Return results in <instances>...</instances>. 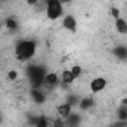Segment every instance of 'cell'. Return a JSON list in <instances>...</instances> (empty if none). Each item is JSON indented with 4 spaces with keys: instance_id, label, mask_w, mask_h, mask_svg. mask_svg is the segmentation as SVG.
Masks as SVG:
<instances>
[{
    "instance_id": "44dd1931",
    "label": "cell",
    "mask_w": 127,
    "mask_h": 127,
    "mask_svg": "<svg viewBox=\"0 0 127 127\" xmlns=\"http://www.w3.org/2000/svg\"><path fill=\"white\" fill-rule=\"evenodd\" d=\"M59 1H61V3H62V4H64V3H69L71 0H59Z\"/></svg>"
},
{
    "instance_id": "8fae6325",
    "label": "cell",
    "mask_w": 127,
    "mask_h": 127,
    "mask_svg": "<svg viewBox=\"0 0 127 127\" xmlns=\"http://www.w3.org/2000/svg\"><path fill=\"white\" fill-rule=\"evenodd\" d=\"M112 53H114V56H117L118 59H127V47L126 46H118V47H115L114 50H112Z\"/></svg>"
},
{
    "instance_id": "30bf717a",
    "label": "cell",
    "mask_w": 127,
    "mask_h": 127,
    "mask_svg": "<svg viewBox=\"0 0 127 127\" xmlns=\"http://www.w3.org/2000/svg\"><path fill=\"white\" fill-rule=\"evenodd\" d=\"M115 30L120 34H127V22L123 18H117L115 19Z\"/></svg>"
},
{
    "instance_id": "277c9868",
    "label": "cell",
    "mask_w": 127,
    "mask_h": 127,
    "mask_svg": "<svg viewBox=\"0 0 127 127\" xmlns=\"http://www.w3.org/2000/svg\"><path fill=\"white\" fill-rule=\"evenodd\" d=\"M106 87V80L103 77H96L90 81V92L92 93H99Z\"/></svg>"
},
{
    "instance_id": "e0dca14e",
    "label": "cell",
    "mask_w": 127,
    "mask_h": 127,
    "mask_svg": "<svg viewBox=\"0 0 127 127\" xmlns=\"http://www.w3.org/2000/svg\"><path fill=\"white\" fill-rule=\"evenodd\" d=\"M118 118H120V120H123V121L127 120V109H126V108H123V109H120V111H118Z\"/></svg>"
},
{
    "instance_id": "4fadbf2b",
    "label": "cell",
    "mask_w": 127,
    "mask_h": 127,
    "mask_svg": "<svg viewBox=\"0 0 127 127\" xmlns=\"http://www.w3.org/2000/svg\"><path fill=\"white\" fill-rule=\"evenodd\" d=\"M35 127H49V120H47L44 115L38 117L37 121H35Z\"/></svg>"
},
{
    "instance_id": "7c38bea8",
    "label": "cell",
    "mask_w": 127,
    "mask_h": 127,
    "mask_svg": "<svg viewBox=\"0 0 127 127\" xmlns=\"http://www.w3.org/2000/svg\"><path fill=\"white\" fill-rule=\"evenodd\" d=\"M65 120H66L65 123H68L66 126L74 127V126H77V124H78V121H80V117H78V115H74V114L71 112V114H69V115H68V117H66Z\"/></svg>"
},
{
    "instance_id": "8992f818",
    "label": "cell",
    "mask_w": 127,
    "mask_h": 127,
    "mask_svg": "<svg viewBox=\"0 0 127 127\" xmlns=\"http://www.w3.org/2000/svg\"><path fill=\"white\" fill-rule=\"evenodd\" d=\"M30 95H31V99L35 103H44L46 102V96L43 92H40V89H31Z\"/></svg>"
},
{
    "instance_id": "ac0fdd59",
    "label": "cell",
    "mask_w": 127,
    "mask_h": 127,
    "mask_svg": "<svg viewBox=\"0 0 127 127\" xmlns=\"http://www.w3.org/2000/svg\"><path fill=\"white\" fill-rule=\"evenodd\" d=\"M7 77H9V80H16V77H18V72H16V71H9Z\"/></svg>"
},
{
    "instance_id": "5bb4252c",
    "label": "cell",
    "mask_w": 127,
    "mask_h": 127,
    "mask_svg": "<svg viewBox=\"0 0 127 127\" xmlns=\"http://www.w3.org/2000/svg\"><path fill=\"white\" fill-rule=\"evenodd\" d=\"M92 105H93V100H92L90 97L81 99V102H80V108H81V109H87V108H90Z\"/></svg>"
},
{
    "instance_id": "5b68a950",
    "label": "cell",
    "mask_w": 127,
    "mask_h": 127,
    "mask_svg": "<svg viewBox=\"0 0 127 127\" xmlns=\"http://www.w3.org/2000/svg\"><path fill=\"white\" fill-rule=\"evenodd\" d=\"M62 27L65 30H68V31H75V28H77V21H75V18L71 16V15H66L62 21Z\"/></svg>"
},
{
    "instance_id": "6da1fadb",
    "label": "cell",
    "mask_w": 127,
    "mask_h": 127,
    "mask_svg": "<svg viewBox=\"0 0 127 127\" xmlns=\"http://www.w3.org/2000/svg\"><path fill=\"white\" fill-rule=\"evenodd\" d=\"M35 41L32 40H22L16 46V58L19 61H28L35 55Z\"/></svg>"
},
{
    "instance_id": "3957f363",
    "label": "cell",
    "mask_w": 127,
    "mask_h": 127,
    "mask_svg": "<svg viewBox=\"0 0 127 127\" xmlns=\"http://www.w3.org/2000/svg\"><path fill=\"white\" fill-rule=\"evenodd\" d=\"M64 12L62 3L59 0H46V15L49 19L56 21Z\"/></svg>"
},
{
    "instance_id": "603a6c76",
    "label": "cell",
    "mask_w": 127,
    "mask_h": 127,
    "mask_svg": "<svg viewBox=\"0 0 127 127\" xmlns=\"http://www.w3.org/2000/svg\"><path fill=\"white\" fill-rule=\"evenodd\" d=\"M0 121H1V118H0Z\"/></svg>"
},
{
    "instance_id": "d6986e66",
    "label": "cell",
    "mask_w": 127,
    "mask_h": 127,
    "mask_svg": "<svg viewBox=\"0 0 127 127\" xmlns=\"http://www.w3.org/2000/svg\"><path fill=\"white\" fill-rule=\"evenodd\" d=\"M111 15L117 19V18H120V12H118V9H115V7H112L111 9Z\"/></svg>"
},
{
    "instance_id": "2e32d148",
    "label": "cell",
    "mask_w": 127,
    "mask_h": 127,
    "mask_svg": "<svg viewBox=\"0 0 127 127\" xmlns=\"http://www.w3.org/2000/svg\"><path fill=\"white\" fill-rule=\"evenodd\" d=\"M71 72H72V75L77 78V77H80V74H81V66H78V65H74L72 68H71Z\"/></svg>"
},
{
    "instance_id": "ba28073f",
    "label": "cell",
    "mask_w": 127,
    "mask_h": 127,
    "mask_svg": "<svg viewBox=\"0 0 127 127\" xmlns=\"http://www.w3.org/2000/svg\"><path fill=\"white\" fill-rule=\"evenodd\" d=\"M61 80H62L64 84H71V83L75 80V77L72 75L71 69H64L62 74H61Z\"/></svg>"
},
{
    "instance_id": "ffe728a7",
    "label": "cell",
    "mask_w": 127,
    "mask_h": 127,
    "mask_svg": "<svg viewBox=\"0 0 127 127\" xmlns=\"http://www.w3.org/2000/svg\"><path fill=\"white\" fill-rule=\"evenodd\" d=\"M37 1H38V0H27V3H28V4H37Z\"/></svg>"
},
{
    "instance_id": "7402d4cb",
    "label": "cell",
    "mask_w": 127,
    "mask_h": 127,
    "mask_svg": "<svg viewBox=\"0 0 127 127\" xmlns=\"http://www.w3.org/2000/svg\"><path fill=\"white\" fill-rule=\"evenodd\" d=\"M123 105H124V106H127V97H126V99H123Z\"/></svg>"
},
{
    "instance_id": "9a60e30c",
    "label": "cell",
    "mask_w": 127,
    "mask_h": 127,
    "mask_svg": "<svg viewBox=\"0 0 127 127\" xmlns=\"http://www.w3.org/2000/svg\"><path fill=\"white\" fill-rule=\"evenodd\" d=\"M6 27H7L9 30H16V28H18V22H16L13 18H7V19H6Z\"/></svg>"
},
{
    "instance_id": "7a4b0ae2",
    "label": "cell",
    "mask_w": 127,
    "mask_h": 127,
    "mask_svg": "<svg viewBox=\"0 0 127 127\" xmlns=\"http://www.w3.org/2000/svg\"><path fill=\"white\" fill-rule=\"evenodd\" d=\"M27 74H28V78H30L32 89H40V86L44 83V78H46L44 69L38 65H30L28 69H27Z\"/></svg>"
},
{
    "instance_id": "9c48e42d",
    "label": "cell",
    "mask_w": 127,
    "mask_h": 127,
    "mask_svg": "<svg viewBox=\"0 0 127 127\" xmlns=\"http://www.w3.org/2000/svg\"><path fill=\"white\" fill-rule=\"evenodd\" d=\"M44 83L47 84V86H56L58 83H59V77L55 74V72H49V74H46V78H44Z\"/></svg>"
},
{
    "instance_id": "52a82bcc",
    "label": "cell",
    "mask_w": 127,
    "mask_h": 127,
    "mask_svg": "<svg viewBox=\"0 0 127 127\" xmlns=\"http://www.w3.org/2000/svg\"><path fill=\"white\" fill-rule=\"evenodd\" d=\"M71 105L68 103V102H65V103H62V105H59L58 106V114L62 117V118H66L69 114H71Z\"/></svg>"
}]
</instances>
